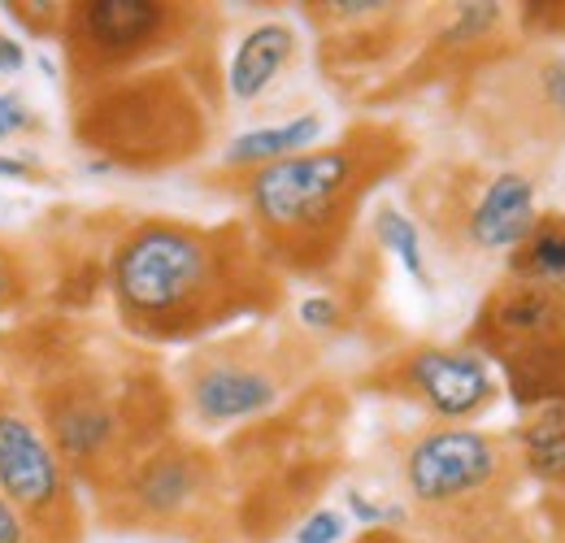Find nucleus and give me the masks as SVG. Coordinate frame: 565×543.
I'll return each instance as SVG.
<instances>
[{
	"mask_svg": "<svg viewBox=\"0 0 565 543\" xmlns=\"http://www.w3.org/2000/svg\"><path fill=\"white\" fill-rule=\"evenodd\" d=\"M109 283L136 331L183 340L239 313L262 274L239 231L140 222L118 244Z\"/></svg>",
	"mask_w": 565,
	"mask_h": 543,
	"instance_id": "1",
	"label": "nucleus"
},
{
	"mask_svg": "<svg viewBox=\"0 0 565 543\" xmlns=\"http://www.w3.org/2000/svg\"><path fill=\"white\" fill-rule=\"evenodd\" d=\"M405 143L387 127H361L331 148H309L248 174V217L270 257L318 270L344 244L356 201L396 170Z\"/></svg>",
	"mask_w": 565,
	"mask_h": 543,
	"instance_id": "2",
	"label": "nucleus"
},
{
	"mask_svg": "<svg viewBox=\"0 0 565 543\" xmlns=\"http://www.w3.org/2000/svg\"><path fill=\"white\" fill-rule=\"evenodd\" d=\"M522 478L518 444L475 426H430L401 457L409 504L448 531L483 535L504 522Z\"/></svg>",
	"mask_w": 565,
	"mask_h": 543,
	"instance_id": "3",
	"label": "nucleus"
},
{
	"mask_svg": "<svg viewBox=\"0 0 565 543\" xmlns=\"http://www.w3.org/2000/svg\"><path fill=\"white\" fill-rule=\"evenodd\" d=\"M479 139L504 161L540 179L565 152V35L500 57L475 87Z\"/></svg>",
	"mask_w": 565,
	"mask_h": 543,
	"instance_id": "4",
	"label": "nucleus"
},
{
	"mask_svg": "<svg viewBox=\"0 0 565 543\" xmlns=\"http://www.w3.org/2000/svg\"><path fill=\"white\" fill-rule=\"evenodd\" d=\"M475 352L504 370L509 396L522 413L565 405V291L548 283L504 278L483 300Z\"/></svg>",
	"mask_w": 565,
	"mask_h": 543,
	"instance_id": "5",
	"label": "nucleus"
},
{
	"mask_svg": "<svg viewBox=\"0 0 565 543\" xmlns=\"http://www.w3.org/2000/svg\"><path fill=\"white\" fill-rule=\"evenodd\" d=\"M439 244L466 257H504L540 222L535 179L522 170H439L418 188Z\"/></svg>",
	"mask_w": 565,
	"mask_h": 543,
	"instance_id": "6",
	"label": "nucleus"
},
{
	"mask_svg": "<svg viewBox=\"0 0 565 543\" xmlns=\"http://www.w3.org/2000/svg\"><path fill=\"white\" fill-rule=\"evenodd\" d=\"M287 370L275 352L253 343H226L201 352L183 374V401L201 426H239L282 401Z\"/></svg>",
	"mask_w": 565,
	"mask_h": 543,
	"instance_id": "7",
	"label": "nucleus"
},
{
	"mask_svg": "<svg viewBox=\"0 0 565 543\" xmlns=\"http://www.w3.org/2000/svg\"><path fill=\"white\" fill-rule=\"evenodd\" d=\"M0 500L35 531L71 522V475L35 417L22 408H0Z\"/></svg>",
	"mask_w": 565,
	"mask_h": 543,
	"instance_id": "8",
	"label": "nucleus"
},
{
	"mask_svg": "<svg viewBox=\"0 0 565 543\" xmlns=\"http://www.w3.org/2000/svg\"><path fill=\"white\" fill-rule=\"evenodd\" d=\"M122 518L140 526H179L213 496V466L188 444H166L122 478Z\"/></svg>",
	"mask_w": 565,
	"mask_h": 543,
	"instance_id": "9",
	"label": "nucleus"
},
{
	"mask_svg": "<svg viewBox=\"0 0 565 543\" xmlns=\"http://www.w3.org/2000/svg\"><path fill=\"white\" fill-rule=\"evenodd\" d=\"M401 387L439 422H470L495 401L492 365L475 348H414L396 370Z\"/></svg>",
	"mask_w": 565,
	"mask_h": 543,
	"instance_id": "10",
	"label": "nucleus"
},
{
	"mask_svg": "<svg viewBox=\"0 0 565 543\" xmlns=\"http://www.w3.org/2000/svg\"><path fill=\"white\" fill-rule=\"evenodd\" d=\"M179 22H183V13L174 4H157V0H92V4H78V13H74L83 53H92L105 66L157 53L179 31Z\"/></svg>",
	"mask_w": 565,
	"mask_h": 543,
	"instance_id": "11",
	"label": "nucleus"
},
{
	"mask_svg": "<svg viewBox=\"0 0 565 543\" xmlns=\"http://www.w3.org/2000/svg\"><path fill=\"white\" fill-rule=\"evenodd\" d=\"M118 435H122V417L100 396H74L62 408H53V448L66 470L100 461L118 444Z\"/></svg>",
	"mask_w": 565,
	"mask_h": 543,
	"instance_id": "12",
	"label": "nucleus"
},
{
	"mask_svg": "<svg viewBox=\"0 0 565 543\" xmlns=\"http://www.w3.org/2000/svg\"><path fill=\"white\" fill-rule=\"evenodd\" d=\"M291 57H296V31L291 26H282V22L253 26L239 40V49H235V57L226 66V92H231V100L248 105V100L266 96Z\"/></svg>",
	"mask_w": 565,
	"mask_h": 543,
	"instance_id": "13",
	"label": "nucleus"
},
{
	"mask_svg": "<svg viewBox=\"0 0 565 543\" xmlns=\"http://www.w3.org/2000/svg\"><path fill=\"white\" fill-rule=\"evenodd\" d=\"M322 136V118L318 114H300L291 123L279 127H257V131H244L239 139H231V148L222 152V166L226 170H262V166H275L282 157H296V152H309Z\"/></svg>",
	"mask_w": 565,
	"mask_h": 543,
	"instance_id": "14",
	"label": "nucleus"
},
{
	"mask_svg": "<svg viewBox=\"0 0 565 543\" xmlns=\"http://www.w3.org/2000/svg\"><path fill=\"white\" fill-rule=\"evenodd\" d=\"M526 478L544 482L548 491L565 487V405H544L526 417L513 435Z\"/></svg>",
	"mask_w": 565,
	"mask_h": 543,
	"instance_id": "15",
	"label": "nucleus"
},
{
	"mask_svg": "<svg viewBox=\"0 0 565 543\" xmlns=\"http://www.w3.org/2000/svg\"><path fill=\"white\" fill-rule=\"evenodd\" d=\"M509 278L548 283L565 291V213H544L531 235L509 253Z\"/></svg>",
	"mask_w": 565,
	"mask_h": 543,
	"instance_id": "16",
	"label": "nucleus"
},
{
	"mask_svg": "<svg viewBox=\"0 0 565 543\" xmlns=\"http://www.w3.org/2000/svg\"><path fill=\"white\" fill-rule=\"evenodd\" d=\"M374 239L401 257V266L414 274L423 287H430V274H426V257H423V239H418V226L414 217H405L396 204H379L374 213Z\"/></svg>",
	"mask_w": 565,
	"mask_h": 543,
	"instance_id": "17",
	"label": "nucleus"
},
{
	"mask_svg": "<svg viewBox=\"0 0 565 543\" xmlns=\"http://www.w3.org/2000/svg\"><path fill=\"white\" fill-rule=\"evenodd\" d=\"M500 18H504V4H457L452 22L444 31V44H452V49L483 44L495 26H500Z\"/></svg>",
	"mask_w": 565,
	"mask_h": 543,
	"instance_id": "18",
	"label": "nucleus"
},
{
	"mask_svg": "<svg viewBox=\"0 0 565 543\" xmlns=\"http://www.w3.org/2000/svg\"><path fill=\"white\" fill-rule=\"evenodd\" d=\"M344 531H349L344 513H335V509H318V513H309V518L296 526V543H340L344 540Z\"/></svg>",
	"mask_w": 565,
	"mask_h": 543,
	"instance_id": "19",
	"label": "nucleus"
},
{
	"mask_svg": "<svg viewBox=\"0 0 565 543\" xmlns=\"http://www.w3.org/2000/svg\"><path fill=\"white\" fill-rule=\"evenodd\" d=\"M300 322H305L309 331H327V327L340 322V305H335L331 296H305V300H300Z\"/></svg>",
	"mask_w": 565,
	"mask_h": 543,
	"instance_id": "20",
	"label": "nucleus"
},
{
	"mask_svg": "<svg viewBox=\"0 0 565 543\" xmlns=\"http://www.w3.org/2000/svg\"><path fill=\"white\" fill-rule=\"evenodd\" d=\"M22 127H31V109L18 92H0V139L18 136Z\"/></svg>",
	"mask_w": 565,
	"mask_h": 543,
	"instance_id": "21",
	"label": "nucleus"
},
{
	"mask_svg": "<svg viewBox=\"0 0 565 543\" xmlns=\"http://www.w3.org/2000/svg\"><path fill=\"white\" fill-rule=\"evenodd\" d=\"M31 540H35V531L0 500V543H31Z\"/></svg>",
	"mask_w": 565,
	"mask_h": 543,
	"instance_id": "22",
	"label": "nucleus"
},
{
	"mask_svg": "<svg viewBox=\"0 0 565 543\" xmlns=\"http://www.w3.org/2000/svg\"><path fill=\"white\" fill-rule=\"evenodd\" d=\"M22 66H26L22 44L9 40V35H0V74H22Z\"/></svg>",
	"mask_w": 565,
	"mask_h": 543,
	"instance_id": "23",
	"label": "nucleus"
},
{
	"mask_svg": "<svg viewBox=\"0 0 565 543\" xmlns=\"http://www.w3.org/2000/svg\"><path fill=\"white\" fill-rule=\"evenodd\" d=\"M548 522L557 531V543H565V487L548 491Z\"/></svg>",
	"mask_w": 565,
	"mask_h": 543,
	"instance_id": "24",
	"label": "nucleus"
},
{
	"mask_svg": "<svg viewBox=\"0 0 565 543\" xmlns=\"http://www.w3.org/2000/svg\"><path fill=\"white\" fill-rule=\"evenodd\" d=\"M13 296V266H9V257L0 253V305Z\"/></svg>",
	"mask_w": 565,
	"mask_h": 543,
	"instance_id": "25",
	"label": "nucleus"
},
{
	"mask_svg": "<svg viewBox=\"0 0 565 543\" xmlns=\"http://www.w3.org/2000/svg\"><path fill=\"white\" fill-rule=\"evenodd\" d=\"M0 174H9V179H26L31 166H26V161H0Z\"/></svg>",
	"mask_w": 565,
	"mask_h": 543,
	"instance_id": "26",
	"label": "nucleus"
}]
</instances>
